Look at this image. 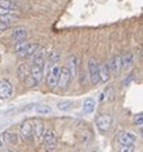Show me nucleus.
<instances>
[{
	"instance_id": "nucleus-17",
	"label": "nucleus",
	"mask_w": 143,
	"mask_h": 152,
	"mask_svg": "<svg viewBox=\"0 0 143 152\" xmlns=\"http://www.w3.org/2000/svg\"><path fill=\"white\" fill-rule=\"evenodd\" d=\"M3 139H4V142L10 143V144H17L18 143V135L16 134V133H12V132H4L3 133Z\"/></svg>"
},
{
	"instance_id": "nucleus-10",
	"label": "nucleus",
	"mask_w": 143,
	"mask_h": 152,
	"mask_svg": "<svg viewBox=\"0 0 143 152\" xmlns=\"http://www.w3.org/2000/svg\"><path fill=\"white\" fill-rule=\"evenodd\" d=\"M135 139H137L135 134L130 132H121L117 137V142L120 144H134Z\"/></svg>"
},
{
	"instance_id": "nucleus-12",
	"label": "nucleus",
	"mask_w": 143,
	"mask_h": 152,
	"mask_svg": "<svg viewBox=\"0 0 143 152\" xmlns=\"http://www.w3.org/2000/svg\"><path fill=\"white\" fill-rule=\"evenodd\" d=\"M30 75L32 76L34 79L37 81V83H41L43 80V76H44V70H43V66H37V64H32L30 67Z\"/></svg>"
},
{
	"instance_id": "nucleus-33",
	"label": "nucleus",
	"mask_w": 143,
	"mask_h": 152,
	"mask_svg": "<svg viewBox=\"0 0 143 152\" xmlns=\"http://www.w3.org/2000/svg\"><path fill=\"white\" fill-rule=\"evenodd\" d=\"M139 134H141V137L143 138V128H139Z\"/></svg>"
},
{
	"instance_id": "nucleus-1",
	"label": "nucleus",
	"mask_w": 143,
	"mask_h": 152,
	"mask_svg": "<svg viewBox=\"0 0 143 152\" xmlns=\"http://www.w3.org/2000/svg\"><path fill=\"white\" fill-rule=\"evenodd\" d=\"M88 70H89V76H90V81L92 84H98L99 83V64L97 62L96 58H90L88 63Z\"/></svg>"
},
{
	"instance_id": "nucleus-14",
	"label": "nucleus",
	"mask_w": 143,
	"mask_h": 152,
	"mask_svg": "<svg viewBox=\"0 0 143 152\" xmlns=\"http://www.w3.org/2000/svg\"><path fill=\"white\" fill-rule=\"evenodd\" d=\"M44 124L41 123V121H36L35 124H34V134H35V137L39 140L43 139V137H44Z\"/></svg>"
},
{
	"instance_id": "nucleus-35",
	"label": "nucleus",
	"mask_w": 143,
	"mask_h": 152,
	"mask_svg": "<svg viewBox=\"0 0 143 152\" xmlns=\"http://www.w3.org/2000/svg\"><path fill=\"white\" fill-rule=\"evenodd\" d=\"M47 152H54V151H49V150H48V151H47Z\"/></svg>"
},
{
	"instance_id": "nucleus-20",
	"label": "nucleus",
	"mask_w": 143,
	"mask_h": 152,
	"mask_svg": "<svg viewBox=\"0 0 143 152\" xmlns=\"http://www.w3.org/2000/svg\"><path fill=\"white\" fill-rule=\"evenodd\" d=\"M123 59V67L124 70H129V68L131 67V64H133V61H134V57L131 53H126L124 57H121Z\"/></svg>"
},
{
	"instance_id": "nucleus-32",
	"label": "nucleus",
	"mask_w": 143,
	"mask_h": 152,
	"mask_svg": "<svg viewBox=\"0 0 143 152\" xmlns=\"http://www.w3.org/2000/svg\"><path fill=\"white\" fill-rule=\"evenodd\" d=\"M4 148V139L0 138V150H3Z\"/></svg>"
},
{
	"instance_id": "nucleus-34",
	"label": "nucleus",
	"mask_w": 143,
	"mask_h": 152,
	"mask_svg": "<svg viewBox=\"0 0 143 152\" xmlns=\"http://www.w3.org/2000/svg\"><path fill=\"white\" fill-rule=\"evenodd\" d=\"M3 152H14V151H12V150H5V151H3Z\"/></svg>"
},
{
	"instance_id": "nucleus-5",
	"label": "nucleus",
	"mask_w": 143,
	"mask_h": 152,
	"mask_svg": "<svg viewBox=\"0 0 143 152\" xmlns=\"http://www.w3.org/2000/svg\"><path fill=\"white\" fill-rule=\"evenodd\" d=\"M107 66H108V70H110V72L112 75H115V76L119 75L120 71H121V68H123V59H121V57H120V56L112 57V58L108 61Z\"/></svg>"
},
{
	"instance_id": "nucleus-3",
	"label": "nucleus",
	"mask_w": 143,
	"mask_h": 152,
	"mask_svg": "<svg viewBox=\"0 0 143 152\" xmlns=\"http://www.w3.org/2000/svg\"><path fill=\"white\" fill-rule=\"evenodd\" d=\"M96 124H97V128L101 133H106L110 130L111 128V124H112V117L108 115V113H102L97 117L96 120Z\"/></svg>"
},
{
	"instance_id": "nucleus-22",
	"label": "nucleus",
	"mask_w": 143,
	"mask_h": 152,
	"mask_svg": "<svg viewBox=\"0 0 143 152\" xmlns=\"http://www.w3.org/2000/svg\"><path fill=\"white\" fill-rule=\"evenodd\" d=\"M18 20V17L16 14H10V13H7V14H3V16H0V22H3V23H7V25H10L12 22H16Z\"/></svg>"
},
{
	"instance_id": "nucleus-23",
	"label": "nucleus",
	"mask_w": 143,
	"mask_h": 152,
	"mask_svg": "<svg viewBox=\"0 0 143 152\" xmlns=\"http://www.w3.org/2000/svg\"><path fill=\"white\" fill-rule=\"evenodd\" d=\"M0 8H4V9H8V10H14L17 8V5L13 0H0Z\"/></svg>"
},
{
	"instance_id": "nucleus-16",
	"label": "nucleus",
	"mask_w": 143,
	"mask_h": 152,
	"mask_svg": "<svg viewBox=\"0 0 143 152\" xmlns=\"http://www.w3.org/2000/svg\"><path fill=\"white\" fill-rule=\"evenodd\" d=\"M26 36H27V31H26V28H23V27H17L12 31V37L16 41L26 39Z\"/></svg>"
},
{
	"instance_id": "nucleus-28",
	"label": "nucleus",
	"mask_w": 143,
	"mask_h": 152,
	"mask_svg": "<svg viewBox=\"0 0 143 152\" xmlns=\"http://www.w3.org/2000/svg\"><path fill=\"white\" fill-rule=\"evenodd\" d=\"M25 83H26V85L28 86V88H34V86H36L37 84H39V83H37L35 79L32 77L31 75H28L27 77H26V80H25Z\"/></svg>"
},
{
	"instance_id": "nucleus-13",
	"label": "nucleus",
	"mask_w": 143,
	"mask_h": 152,
	"mask_svg": "<svg viewBox=\"0 0 143 152\" xmlns=\"http://www.w3.org/2000/svg\"><path fill=\"white\" fill-rule=\"evenodd\" d=\"M39 49V45L37 44H31V45H27L23 50L18 52L17 56L21 57V58H27V57H32L34 54H35V52Z\"/></svg>"
},
{
	"instance_id": "nucleus-8",
	"label": "nucleus",
	"mask_w": 143,
	"mask_h": 152,
	"mask_svg": "<svg viewBox=\"0 0 143 152\" xmlns=\"http://www.w3.org/2000/svg\"><path fill=\"white\" fill-rule=\"evenodd\" d=\"M21 134L26 140H32V135H34V125L31 124V121L26 120L22 123L21 125Z\"/></svg>"
},
{
	"instance_id": "nucleus-7",
	"label": "nucleus",
	"mask_w": 143,
	"mask_h": 152,
	"mask_svg": "<svg viewBox=\"0 0 143 152\" xmlns=\"http://www.w3.org/2000/svg\"><path fill=\"white\" fill-rule=\"evenodd\" d=\"M71 80V74L67 67H61V72H59V77H58V84L57 86H59L61 89H66L70 84Z\"/></svg>"
},
{
	"instance_id": "nucleus-29",
	"label": "nucleus",
	"mask_w": 143,
	"mask_h": 152,
	"mask_svg": "<svg viewBox=\"0 0 143 152\" xmlns=\"http://www.w3.org/2000/svg\"><path fill=\"white\" fill-rule=\"evenodd\" d=\"M133 121H134L135 125H143V113H138V115H135Z\"/></svg>"
},
{
	"instance_id": "nucleus-9",
	"label": "nucleus",
	"mask_w": 143,
	"mask_h": 152,
	"mask_svg": "<svg viewBox=\"0 0 143 152\" xmlns=\"http://www.w3.org/2000/svg\"><path fill=\"white\" fill-rule=\"evenodd\" d=\"M47 57V49L44 47H39V49L35 52L32 56V64H37V66H44V61Z\"/></svg>"
},
{
	"instance_id": "nucleus-18",
	"label": "nucleus",
	"mask_w": 143,
	"mask_h": 152,
	"mask_svg": "<svg viewBox=\"0 0 143 152\" xmlns=\"http://www.w3.org/2000/svg\"><path fill=\"white\" fill-rule=\"evenodd\" d=\"M94 108H96V102L92 98H86L84 101V103H82V110H84L85 113H92L94 111Z\"/></svg>"
},
{
	"instance_id": "nucleus-30",
	"label": "nucleus",
	"mask_w": 143,
	"mask_h": 152,
	"mask_svg": "<svg viewBox=\"0 0 143 152\" xmlns=\"http://www.w3.org/2000/svg\"><path fill=\"white\" fill-rule=\"evenodd\" d=\"M90 138H92V135H90V133H82V138H80V140L82 143H86L89 142Z\"/></svg>"
},
{
	"instance_id": "nucleus-31",
	"label": "nucleus",
	"mask_w": 143,
	"mask_h": 152,
	"mask_svg": "<svg viewBox=\"0 0 143 152\" xmlns=\"http://www.w3.org/2000/svg\"><path fill=\"white\" fill-rule=\"evenodd\" d=\"M35 107H36V104H35V103L28 104V106H26V107H23V111H27V110H35Z\"/></svg>"
},
{
	"instance_id": "nucleus-25",
	"label": "nucleus",
	"mask_w": 143,
	"mask_h": 152,
	"mask_svg": "<svg viewBox=\"0 0 143 152\" xmlns=\"http://www.w3.org/2000/svg\"><path fill=\"white\" fill-rule=\"evenodd\" d=\"M57 107L61 110V111H69V110L74 107V104L71 101H62V102H58L57 103Z\"/></svg>"
},
{
	"instance_id": "nucleus-6",
	"label": "nucleus",
	"mask_w": 143,
	"mask_h": 152,
	"mask_svg": "<svg viewBox=\"0 0 143 152\" xmlns=\"http://www.w3.org/2000/svg\"><path fill=\"white\" fill-rule=\"evenodd\" d=\"M12 94H13L12 84L5 79H1L0 80V98L1 99H8V98L12 97Z\"/></svg>"
},
{
	"instance_id": "nucleus-4",
	"label": "nucleus",
	"mask_w": 143,
	"mask_h": 152,
	"mask_svg": "<svg viewBox=\"0 0 143 152\" xmlns=\"http://www.w3.org/2000/svg\"><path fill=\"white\" fill-rule=\"evenodd\" d=\"M43 142L47 147V150L49 151H54L55 144H57V137H55V133L53 130H45L44 137H43Z\"/></svg>"
},
{
	"instance_id": "nucleus-2",
	"label": "nucleus",
	"mask_w": 143,
	"mask_h": 152,
	"mask_svg": "<svg viewBox=\"0 0 143 152\" xmlns=\"http://www.w3.org/2000/svg\"><path fill=\"white\" fill-rule=\"evenodd\" d=\"M59 72H61V67L57 63L53 64L50 67L49 72L47 75V84L49 88H55L58 84V77H59Z\"/></svg>"
},
{
	"instance_id": "nucleus-27",
	"label": "nucleus",
	"mask_w": 143,
	"mask_h": 152,
	"mask_svg": "<svg viewBox=\"0 0 143 152\" xmlns=\"http://www.w3.org/2000/svg\"><path fill=\"white\" fill-rule=\"evenodd\" d=\"M135 146L134 144H120L119 152H134Z\"/></svg>"
},
{
	"instance_id": "nucleus-15",
	"label": "nucleus",
	"mask_w": 143,
	"mask_h": 152,
	"mask_svg": "<svg viewBox=\"0 0 143 152\" xmlns=\"http://www.w3.org/2000/svg\"><path fill=\"white\" fill-rule=\"evenodd\" d=\"M110 76H111V72L108 70V66L107 64H101L99 66V79L103 83H107L110 80Z\"/></svg>"
},
{
	"instance_id": "nucleus-21",
	"label": "nucleus",
	"mask_w": 143,
	"mask_h": 152,
	"mask_svg": "<svg viewBox=\"0 0 143 152\" xmlns=\"http://www.w3.org/2000/svg\"><path fill=\"white\" fill-rule=\"evenodd\" d=\"M59 59H61V54H59V52L57 49H52V50L48 53V61H49L50 63L55 64L57 62H59Z\"/></svg>"
},
{
	"instance_id": "nucleus-19",
	"label": "nucleus",
	"mask_w": 143,
	"mask_h": 152,
	"mask_svg": "<svg viewBox=\"0 0 143 152\" xmlns=\"http://www.w3.org/2000/svg\"><path fill=\"white\" fill-rule=\"evenodd\" d=\"M17 75H18V79H21L22 81H25L26 80V77L30 75V67L27 66V64H21L20 67H18V72H17Z\"/></svg>"
},
{
	"instance_id": "nucleus-24",
	"label": "nucleus",
	"mask_w": 143,
	"mask_h": 152,
	"mask_svg": "<svg viewBox=\"0 0 143 152\" xmlns=\"http://www.w3.org/2000/svg\"><path fill=\"white\" fill-rule=\"evenodd\" d=\"M50 111H52V108L47 104H36V107H35V112L40 113V115H48V113H50Z\"/></svg>"
},
{
	"instance_id": "nucleus-26",
	"label": "nucleus",
	"mask_w": 143,
	"mask_h": 152,
	"mask_svg": "<svg viewBox=\"0 0 143 152\" xmlns=\"http://www.w3.org/2000/svg\"><path fill=\"white\" fill-rule=\"evenodd\" d=\"M27 45H28V43H27V40H26V39L18 40V41H16V44H14V52L18 53V52L23 50V49L27 47Z\"/></svg>"
},
{
	"instance_id": "nucleus-11",
	"label": "nucleus",
	"mask_w": 143,
	"mask_h": 152,
	"mask_svg": "<svg viewBox=\"0 0 143 152\" xmlns=\"http://www.w3.org/2000/svg\"><path fill=\"white\" fill-rule=\"evenodd\" d=\"M67 68H69L71 77H75L77 75V68H79V58L76 56H70L69 59H67Z\"/></svg>"
}]
</instances>
